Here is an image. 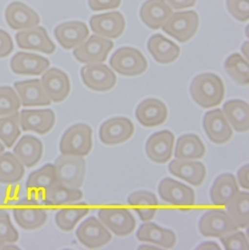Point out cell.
<instances>
[{
  "instance_id": "6da1fadb",
  "label": "cell",
  "mask_w": 249,
  "mask_h": 250,
  "mask_svg": "<svg viewBox=\"0 0 249 250\" xmlns=\"http://www.w3.org/2000/svg\"><path fill=\"white\" fill-rule=\"evenodd\" d=\"M189 91L193 101L205 109L218 106L226 93L222 80L213 73L197 75L190 84Z\"/></svg>"
},
{
  "instance_id": "7a4b0ae2",
  "label": "cell",
  "mask_w": 249,
  "mask_h": 250,
  "mask_svg": "<svg viewBox=\"0 0 249 250\" xmlns=\"http://www.w3.org/2000/svg\"><path fill=\"white\" fill-rule=\"evenodd\" d=\"M60 185L69 188H80L86 173V161L83 157L61 155L54 164Z\"/></svg>"
},
{
  "instance_id": "3957f363",
  "label": "cell",
  "mask_w": 249,
  "mask_h": 250,
  "mask_svg": "<svg viewBox=\"0 0 249 250\" xmlns=\"http://www.w3.org/2000/svg\"><path fill=\"white\" fill-rule=\"evenodd\" d=\"M92 129L86 124H76L70 127L60 141L62 155L85 157L90 154L93 140Z\"/></svg>"
},
{
  "instance_id": "277c9868",
  "label": "cell",
  "mask_w": 249,
  "mask_h": 250,
  "mask_svg": "<svg viewBox=\"0 0 249 250\" xmlns=\"http://www.w3.org/2000/svg\"><path fill=\"white\" fill-rule=\"evenodd\" d=\"M110 66L123 76H139L147 68V61L141 51L133 47H122L112 55Z\"/></svg>"
},
{
  "instance_id": "5b68a950",
  "label": "cell",
  "mask_w": 249,
  "mask_h": 250,
  "mask_svg": "<svg viewBox=\"0 0 249 250\" xmlns=\"http://www.w3.org/2000/svg\"><path fill=\"white\" fill-rule=\"evenodd\" d=\"M199 17L195 11L174 12L163 25V30L180 43L190 40L198 30Z\"/></svg>"
},
{
  "instance_id": "8992f818",
  "label": "cell",
  "mask_w": 249,
  "mask_h": 250,
  "mask_svg": "<svg viewBox=\"0 0 249 250\" xmlns=\"http://www.w3.org/2000/svg\"><path fill=\"white\" fill-rule=\"evenodd\" d=\"M13 216L18 226L26 230L43 227L47 221V212L37 199L26 197L19 201L13 208Z\"/></svg>"
},
{
  "instance_id": "52a82bcc",
  "label": "cell",
  "mask_w": 249,
  "mask_h": 250,
  "mask_svg": "<svg viewBox=\"0 0 249 250\" xmlns=\"http://www.w3.org/2000/svg\"><path fill=\"white\" fill-rule=\"evenodd\" d=\"M114 48V42L99 35H91L88 40L74 49L73 55L79 62L85 64L103 63Z\"/></svg>"
},
{
  "instance_id": "ba28073f",
  "label": "cell",
  "mask_w": 249,
  "mask_h": 250,
  "mask_svg": "<svg viewBox=\"0 0 249 250\" xmlns=\"http://www.w3.org/2000/svg\"><path fill=\"white\" fill-rule=\"evenodd\" d=\"M198 229L207 237H220L238 229L229 214L218 208L207 211L199 219Z\"/></svg>"
},
{
  "instance_id": "9c48e42d",
  "label": "cell",
  "mask_w": 249,
  "mask_h": 250,
  "mask_svg": "<svg viewBox=\"0 0 249 250\" xmlns=\"http://www.w3.org/2000/svg\"><path fill=\"white\" fill-rule=\"evenodd\" d=\"M100 221L118 236H127L136 228V219L131 211L124 208H105L98 211Z\"/></svg>"
},
{
  "instance_id": "30bf717a",
  "label": "cell",
  "mask_w": 249,
  "mask_h": 250,
  "mask_svg": "<svg viewBox=\"0 0 249 250\" xmlns=\"http://www.w3.org/2000/svg\"><path fill=\"white\" fill-rule=\"evenodd\" d=\"M84 84L93 91L106 92L113 89L117 83L114 71L105 64H87L81 69Z\"/></svg>"
},
{
  "instance_id": "8fae6325",
  "label": "cell",
  "mask_w": 249,
  "mask_h": 250,
  "mask_svg": "<svg viewBox=\"0 0 249 250\" xmlns=\"http://www.w3.org/2000/svg\"><path fill=\"white\" fill-rule=\"evenodd\" d=\"M76 236L84 246L99 248L112 240V234L100 219L95 216L86 218L76 230Z\"/></svg>"
},
{
  "instance_id": "7c38bea8",
  "label": "cell",
  "mask_w": 249,
  "mask_h": 250,
  "mask_svg": "<svg viewBox=\"0 0 249 250\" xmlns=\"http://www.w3.org/2000/svg\"><path fill=\"white\" fill-rule=\"evenodd\" d=\"M135 132L134 124L128 118L117 117L105 121L99 131L101 142L108 146H115L127 142Z\"/></svg>"
},
{
  "instance_id": "4fadbf2b",
  "label": "cell",
  "mask_w": 249,
  "mask_h": 250,
  "mask_svg": "<svg viewBox=\"0 0 249 250\" xmlns=\"http://www.w3.org/2000/svg\"><path fill=\"white\" fill-rule=\"evenodd\" d=\"M159 194L164 202L172 206L188 208L195 202V194L191 188L169 178L161 182Z\"/></svg>"
},
{
  "instance_id": "5bb4252c",
  "label": "cell",
  "mask_w": 249,
  "mask_h": 250,
  "mask_svg": "<svg viewBox=\"0 0 249 250\" xmlns=\"http://www.w3.org/2000/svg\"><path fill=\"white\" fill-rule=\"evenodd\" d=\"M90 26L96 35L107 39H116L126 29V20L119 11L94 15L90 19Z\"/></svg>"
},
{
  "instance_id": "9a60e30c",
  "label": "cell",
  "mask_w": 249,
  "mask_h": 250,
  "mask_svg": "<svg viewBox=\"0 0 249 250\" xmlns=\"http://www.w3.org/2000/svg\"><path fill=\"white\" fill-rule=\"evenodd\" d=\"M40 81L44 91L52 102H62L70 94L71 83L68 75L58 68L45 71Z\"/></svg>"
},
{
  "instance_id": "2e32d148",
  "label": "cell",
  "mask_w": 249,
  "mask_h": 250,
  "mask_svg": "<svg viewBox=\"0 0 249 250\" xmlns=\"http://www.w3.org/2000/svg\"><path fill=\"white\" fill-rule=\"evenodd\" d=\"M55 114L50 109L22 110L19 113L20 128L24 132H35L40 135L47 134L55 125Z\"/></svg>"
},
{
  "instance_id": "e0dca14e",
  "label": "cell",
  "mask_w": 249,
  "mask_h": 250,
  "mask_svg": "<svg viewBox=\"0 0 249 250\" xmlns=\"http://www.w3.org/2000/svg\"><path fill=\"white\" fill-rule=\"evenodd\" d=\"M15 39L18 47L23 50H33L46 54H52L56 50L55 44L50 39L44 27L36 26L21 30L15 35Z\"/></svg>"
},
{
  "instance_id": "ac0fdd59",
  "label": "cell",
  "mask_w": 249,
  "mask_h": 250,
  "mask_svg": "<svg viewBox=\"0 0 249 250\" xmlns=\"http://www.w3.org/2000/svg\"><path fill=\"white\" fill-rule=\"evenodd\" d=\"M174 136L170 131H161L153 134L145 144L148 159L157 164L167 163L173 153Z\"/></svg>"
},
{
  "instance_id": "d6986e66",
  "label": "cell",
  "mask_w": 249,
  "mask_h": 250,
  "mask_svg": "<svg viewBox=\"0 0 249 250\" xmlns=\"http://www.w3.org/2000/svg\"><path fill=\"white\" fill-rule=\"evenodd\" d=\"M204 129L208 139L217 145L228 143L232 137V129L220 109L211 110L205 115Z\"/></svg>"
},
{
  "instance_id": "ffe728a7",
  "label": "cell",
  "mask_w": 249,
  "mask_h": 250,
  "mask_svg": "<svg viewBox=\"0 0 249 250\" xmlns=\"http://www.w3.org/2000/svg\"><path fill=\"white\" fill-rule=\"evenodd\" d=\"M5 19L8 26L13 30L31 29L40 23V17L36 11L19 1H14L7 6Z\"/></svg>"
},
{
  "instance_id": "44dd1931",
  "label": "cell",
  "mask_w": 249,
  "mask_h": 250,
  "mask_svg": "<svg viewBox=\"0 0 249 250\" xmlns=\"http://www.w3.org/2000/svg\"><path fill=\"white\" fill-rule=\"evenodd\" d=\"M54 35L64 49L71 50L86 41L90 35V31L84 22L70 21L58 25L54 30Z\"/></svg>"
},
{
  "instance_id": "7402d4cb",
  "label": "cell",
  "mask_w": 249,
  "mask_h": 250,
  "mask_svg": "<svg viewBox=\"0 0 249 250\" xmlns=\"http://www.w3.org/2000/svg\"><path fill=\"white\" fill-rule=\"evenodd\" d=\"M14 88L23 107L49 106L52 103L39 79L16 82Z\"/></svg>"
},
{
  "instance_id": "603a6c76",
  "label": "cell",
  "mask_w": 249,
  "mask_h": 250,
  "mask_svg": "<svg viewBox=\"0 0 249 250\" xmlns=\"http://www.w3.org/2000/svg\"><path fill=\"white\" fill-rule=\"evenodd\" d=\"M168 170L174 177L193 187L201 186L207 177V168L201 162L177 159L169 163Z\"/></svg>"
},
{
  "instance_id": "cb8c5ba5",
  "label": "cell",
  "mask_w": 249,
  "mask_h": 250,
  "mask_svg": "<svg viewBox=\"0 0 249 250\" xmlns=\"http://www.w3.org/2000/svg\"><path fill=\"white\" fill-rule=\"evenodd\" d=\"M136 118L145 127H157L166 121L167 108L158 99H145L137 107Z\"/></svg>"
},
{
  "instance_id": "d4e9b609",
  "label": "cell",
  "mask_w": 249,
  "mask_h": 250,
  "mask_svg": "<svg viewBox=\"0 0 249 250\" xmlns=\"http://www.w3.org/2000/svg\"><path fill=\"white\" fill-rule=\"evenodd\" d=\"M172 13L166 0H146L141 7L140 16L148 28L157 30L163 27Z\"/></svg>"
},
{
  "instance_id": "484cf974",
  "label": "cell",
  "mask_w": 249,
  "mask_h": 250,
  "mask_svg": "<svg viewBox=\"0 0 249 250\" xmlns=\"http://www.w3.org/2000/svg\"><path fill=\"white\" fill-rule=\"evenodd\" d=\"M10 67L14 74L38 76L49 69L50 61L37 54L18 52L12 57Z\"/></svg>"
},
{
  "instance_id": "4316f807",
  "label": "cell",
  "mask_w": 249,
  "mask_h": 250,
  "mask_svg": "<svg viewBox=\"0 0 249 250\" xmlns=\"http://www.w3.org/2000/svg\"><path fill=\"white\" fill-rule=\"evenodd\" d=\"M137 237L142 242H149L166 249L172 248L177 243L176 233L153 222L142 224L137 231Z\"/></svg>"
},
{
  "instance_id": "83f0119b",
  "label": "cell",
  "mask_w": 249,
  "mask_h": 250,
  "mask_svg": "<svg viewBox=\"0 0 249 250\" xmlns=\"http://www.w3.org/2000/svg\"><path fill=\"white\" fill-rule=\"evenodd\" d=\"M147 50L154 59L161 64L172 63L181 54L180 47L162 34L153 35L148 39Z\"/></svg>"
},
{
  "instance_id": "f1b7e54d",
  "label": "cell",
  "mask_w": 249,
  "mask_h": 250,
  "mask_svg": "<svg viewBox=\"0 0 249 250\" xmlns=\"http://www.w3.org/2000/svg\"><path fill=\"white\" fill-rule=\"evenodd\" d=\"M15 157L26 167L36 166L43 155V145L34 136H24L16 144L13 149Z\"/></svg>"
},
{
  "instance_id": "f546056e",
  "label": "cell",
  "mask_w": 249,
  "mask_h": 250,
  "mask_svg": "<svg viewBox=\"0 0 249 250\" xmlns=\"http://www.w3.org/2000/svg\"><path fill=\"white\" fill-rule=\"evenodd\" d=\"M57 184H59V182L57 179L54 165L47 164L41 168L29 174L26 183V188L29 191L32 192L31 197L37 199L36 195H38V193L42 198L43 193L47 189L56 186Z\"/></svg>"
},
{
  "instance_id": "4dcf8cb0",
  "label": "cell",
  "mask_w": 249,
  "mask_h": 250,
  "mask_svg": "<svg viewBox=\"0 0 249 250\" xmlns=\"http://www.w3.org/2000/svg\"><path fill=\"white\" fill-rule=\"evenodd\" d=\"M238 191L239 187L233 174L222 173L210 188V199L215 206H226Z\"/></svg>"
},
{
  "instance_id": "1f68e13d",
  "label": "cell",
  "mask_w": 249,
  "mask_h": 250,
  "mask_svg": "<svg viewBox=\"0 0 249 250\" xmlns=\"http://www.w3.org/2000/svg\"><path fill=\"white\" fill-rule=\"evenodd\" d=\"M222 113L232 128L239 132H247L249 129V106L243 100H230L223 105Z\"/></svg>"
},
{
  "instance_id": "d6a6232c",
  "label": "cell",
  "mask_w": 249,
  "mask_h": 250,
  "mask_svg": "<svg viewBox=\"0 0 249 250\" xmlns=\"http://www.w3.org/2000/svg\"><path fill=\"white\" fill-rule=\"evenodd\" d=\"M128 204L134 208L141 220L149 221L157 213L159 202L155 193L146 190H139L129 195Z\"/></svg>"
},
{
  "instance_id": "836d02e7",
  "label": "cell",
  "mask_w": 249,
  "mask_h": 250,
  "mask_svg": "<svg viewBox=\"0 0 249 250\" xmlns=\"http://www.w3.org/2000/svg\"><path fill=\"white\" fill-rule=\"evenodd\" d=\"M205 155L206 146L198 136L187 134L179 138L174 148V157L178 160L194 161L204 158Z\"/></svg>"
},
{
  "instance_id": "e575fe53",
  "label": "cell",
  "mask_w": 249,
  "mask_h": 250,
  "mask_svg": "<svg viewBox=\"0 0 249 250\" xmlns=\"http://www.w3.org/2000/svg\"><path fill=\"white\" fill-rule=\"evenodd\" d=\"M82 197L83 192L79 188H69L57 184L43 193L41 201L46 206L57 207L75 204L81 201Z\"/></svg>"
},
{
  "instance_id": "d590c367",
  "label": "cell",
  "mask_w": 249,
  "mask_h": 250,
  "mask_svg": "<svg viewBox=\"0 0 249 250\" xmlns=\"http://www.w3.org/2000/svg\"><path fill=\"white\" fill-rule=\"evenodd\" d=\"M227 212L240 229H247L249 224V193L238 191L226 205Z\"/></svg>"
},
{
  "instance_id": "8d00e7d4",
  "label": "cell",
  "mask_w": 249,
  "mask_h": 250,
  "mask_svg": "<svg viewBox=\"0 0 249 250\" xmlns=\"http://www.w3.org/2000/svg\"><path fill=\"white\" fill-rule=\"evenodd\" d=\"M24 166L12 153L0 154V184H15L24 177Z\"/></svg>"
},
{
  "instance_id": "74e56055",
  "label": "cell",
  "mask_w": 249,
  "mask_h": 250,
  "mask_svg": "<svg viewBox=\"0 0 249 250\" xmlns=\"http://www.w3.org/2000/svg\"><path fill=\"white\" fill-rule=\"evenodd\" d=\"M89 211L90 209L84 204L78 207L63 208L56 213L55 222L60 229L70 231L76 227L78 221L89 213Z\"/></svg>"
},
{
  "instance_id": "f35d334b",
  "label": "cell",
  "mask_w": 249,
  "mask_h": 250,
  "mask_svg": "<svg viewBox=\"0 0 249 250\" xmlns=\"http://www.w3.org/2000/svg\"><path fill=\"white\" fill-rule=\"evenodd\" d=\"M224 69L229 76L240 85H248L249 82V65L248 61L240 54L234 53L230 55L226 63Z\"/></svg>"
},
{
  "instance_id": "ab89813d",
  "label": "cell",
  "mask_w": 249,
  "mask_h": 250,
  "mask_svg": "<svg viewBox=\"0 0 249 250\" xmlns=\"http://www.w3.org/2000/svg\"><path fill=\"white\" fill-rule=\"evenodd\" d=\"M21 135L19 113L0 118V140L6 147L13 146Z\"/></svg>"
},
{
  "instance_id": "60d3db41",
  "label": "cell",
  "mask_w": 249,
  "mask_h": 250,
  "mask_svg": "<svg viewBox=\"0 0 249 250\" xmlns=\"http://www.w3.org/2000/svg\"><path fill=\"white\" fill-rule=\"evenodd\" d=\"M21 107L19 97L11 87H0V117H5L18 112Z\"/></svg>"
},
{
  "instance_id": "b9f144b4",
  "label": "cell",
  "mask_w": 249,
  "mask_h": 250,
  "mask_svg": "<svg viewBox=\"0 0 249 250\" xmlns=\"http://www.w3.org/2000/svg\"><path fill=\"white\" fill-rule=\"evenodd\" d=\"M18 238V232L12 226L9 213L0 208V239L6 244L17 242Z\"/></svg>"
},
{
  "instance_id": "7bdbcfd3",
  "label": "cell",
  "mask_w": 249,
  "mask_h": 250,
  "mask_svg": "<svg viewBox=\"0 0 249 250\" xmlns=\"http://www.w3.org/2000/svg\"><path fill=\"white\" fill-rule=\"evenodd\" d=\"M221 243L227 250H247L248 249V238L242 231H232L226 235L219 237Z\"/></svg>"
},
{
  "instance_id": "ee69618b",
  "label": "cell",
  "mask_w": 249,
  "mask_h": 250,
  "mask_svg": "<svg viewBox=\"0 0 249 250\" xmlns=\"http://www.w3.org/2000/svg\"><path fill=\"white\" fill-rule=\"evenodd\" d=\"M228 8L230 14L237 20L245 22L249 19L248 0H228Z\"/></svg>"
},
{
  "instance_id": "f6af8a7d",
  "label": "cell",
  "mask_w": 249,
  "mask_h": 250,
  "mask_svg": "<svg viewBox=\"0 0 249 250\" xmlns=\"http://www.w3.org/2000/svg\"><path fill=\"white\" fill-rule=\"evenodd\" d=\"M89 6L94 11L112 10L120 7L122 0H88Z\"/></svg>"
},
{
  "instance_id": "bcb514c9",
  "label": "cell",
  "mask_w": 249,
  "mask_h": 250,
  "mask_svg": "<svg viewBox=\"0 0 249 250\" xmlns=\"http://www.w3.org/2000/svg\"><path fill=\"white\" fill-rule=\"evenodd\" d=\"M14 49L11 36L4 30L0 29V58L9 56Z\"/></svg>"
},
{
  "instance_id": "7dc6e473",
  "label": "cell",
  "mask_w": 249,
  "mask_h": 250,
  "mask_svg": "<svg viewBox=\"0 0 249 250\" xmlns=\"http://www.w3.org/2000/svg\"><path fill=\"white\" fill-rule=\"evenodd\" d=\"M249 165L246 164L244 165L242 167H240V169L237 172V180L238 184L241 188H243L244 189H248L249 188Z\"/></svg>"
},
{
  "instance_id": "c3c4849f",
  "label": "cell",
  "mask_w": 249,
  "mask_h": 250,
  "mask_svg": "<svg viewBox=\"0 0 249 250\" xmlns=\"http://www.w3.org/2000/svg\"><path fill=\"white\" fill-rule=\"evenodd\" d=\"M197 0H166L167 4L176 10L190 8L195 5Z\"/></svg>"
},
{
  "instance_id": "681fc988",
  "label": "cell",
  "mask_w": 249,
  "mask_h": 250,
  "mask_svg": "<svg viewBox=\"0 0 249 250\" xmlns=\"http://www.w3.org/2000/svg\"><path fill=\"white\" fill-rule=\"evenodd\" d=\"M203 248H209V249H212V248H216V249H219V245L214 243V242H211V241H208V242H205V243H202L199 246H197V249H203Z\"/></svg>"
},
{
  "instance_id": "f907efd6",
  "label": "cell",
  "mask_w": 249,
  "mask_h": 250,
  "mask_svg": "<svg viewBox=\"0 0 249 250\" xmlns=\"http://www.w3.org/2000/svg\"><path fill=\"white\" fill-rule=\"evenodd\" d=\"M241 50H242V53H243L244 56H245V59L248 61V42H245V43L243 44Z\"/></svg>"
},
{
  "instance_id": "816d5d0a",
  "label": "cell",
  "mask_w": 249,
  "mask_h": 250,
  "mask_svg": "<svg viewBox=\"0 0 249 250\" xmlns=\"http://www.w3.org/2000/svg\"><path fill=\"white\" fill-rule=\"evenodd\" d=\"M4 151H5V146L1 143H0V154L4 153Z\"/></svg>"
},
{
  "instance_id": "f5cc1de1",
  "label": "cell",
  "mask_w": 249,
  "mask_h": 250,
  "mask_svg": "<svg viewBox=\"0 0 249 250\" xmlns=\"http://www.w3.org/2000/svg\"><path fill=\"white\" fill-rule=\"evenodd\" d=\"M4 245H5V243L1 239H0V249H3Z\"/></svg>"
}]
</instances>
